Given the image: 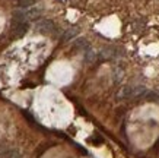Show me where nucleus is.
I'll return each instance as SVG.
<instances>
[{
    "label": "nucleus",
    "mask_w": 159,
    "mask_h": 158,
    "mask_svg": "<svg viewBox=\"0 0 159 158\" xmlns=\"http://www.w3.org/2000/svg\"><path fill=\"white\" fill-rule=\"evenodd\" d=\"M37 31L41 34H56L57 32V26L54 25L53 21L41 19L37 22Z\"/></svg>",
    "instance_id": "f257e3e1"
},
{
    "label": "nucleus",
    "mask_w": 159,
    "mask_h": 158,
    "mask_svg": "<svg viewBox=\"0 0 159 158\" xmlns=\"http://www.w3.org/2000/svg\"><path fill=\"white\" fill-rule=\"evenodd\" d=\"M28 31V22L26 21H12V34L15 37H22Z\"/></svg>",
    "instance_id": "f03ea898"
},
{
    "label": "nucleus",
    "mask_w": 159,
    "mask_h": 158,
    "mask_svg": "<svg viewBox=\"0 0 159 158\" xmlns=\"http://www.w3.org/2000/svg\"><path fill=\"white\" fill-rule=\"evenodd\" d=\"M0 158H22L16 149L12 148H2L0 149Z\"/></svg>",
    "instance_id": "7ed1b4c3"
},
{
    "label": "nucleus",
    "mask_w": 159,
    "mask_h": 158,
    "mask_svg": "<svg viewBox=\"0 0 159 158\" xmlns=\"http://www.w3.org/2000/svg\"><path fill=\"white\" fill-rule=\"evenodd\" d=\"M25 16H26V21H35L41 16V9H37V7H29V9H25Z\"/></svg>",
    "instance_id": "20e7f679"
},
{
    "label": "nucleus",
    "mask_w": 159,
    "mask_h": 158,
    "mask_svg": "<svg viewBox=\"0 0 159 158\" xmlns=\"http://www.w3.org/2000/svg\"><path fill=\"white\" fill-rule=\"evenodd\" d=\"M34 3H35V0H19V2H18V5H19L20 9H29Z\"/></svg>",
    "instance_id": "39448f33"
},
{
    "label": "nucleus",
    "mask_w": 159,
    "mask_h": 158,
    "mask_svg": "<svg viewBox=\"0 0 159 158\" xmlns=\"http://www.w3.org/2000/svg\"><path fill=\"white\" fill-rule=\"evenodd\" d=\"M75 35H76V29L72 28V29H69V31H66V32H64V37H63V38H64V40H70L72 37H75Z\"/></svg>",
    "instance_id": "423d86ee"
}]
</instances>
